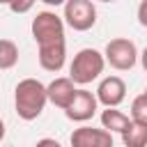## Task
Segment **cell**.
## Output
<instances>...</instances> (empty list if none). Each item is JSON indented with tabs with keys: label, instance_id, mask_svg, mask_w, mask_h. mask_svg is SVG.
Wrapping results in <instances>:
<instances>
[{
	"label": "cell",
	"instance_id": "obj_16",
	"mask_svg": "<svg viewBox=\"0 0 147 147\" xmlns=\"http://www.w3.org/2000/svg\"><path fill=\"white\" fill-rule=\"evenodd\" d=\"M136 14H138V23H140L142 28H147V0H140Z\"/></svg>",
	"mask_w": 147,
	"mask_h": 147
},
{
	"label": "cell",
	"instance_id": "obj_5",
	"mask_svg": "<svg viewBox=\"0 0 147 147\" xmlns=\"http://www.w3.org/2000/svg\"><path fill=\"white\" fill-rule=\"evenodd\" d=\"M64 23L76 32H87L96 23V7L92 0H67L64 2Z\"/></svg>",
	"mask_w": 147,
	"mask_h": 147
},
{
	"label": "cell",
	"instance_id": "obj_9",
	"mask_svg": "<svg viewBox=\"0 0 147 147\" xmlns=\"http://www.w3.org/2000/svg\"><path fill=\"white\" fill-rule=\"evenodd\" d=\"M37 57H39L41 69L57 74V71L64 67V60H67V44H64V41L41 44V46H39V55H37Z\"/></svg>",
	"mask_w": 147,
	"mask_h": 147
},
{
	"label": "cell",
	"instance_id": "obj_2",
	"mask_svg": "<svg viewBox=\"0 0 147 147\" xmlns=\"http://www.w3.org/2000/svg\"><path fill=\"white\" fill-rule=\"evenodd\" d=\"M103 67H106L103 53H99L96 48H80L69 64V78L76 85H87L103 74Z\"/></svg>",
	"mask_w": 147,
	"mask_h": 147
},
{
	"label": "cell",
	"instance_id": "obj_6",
	"mask_svg": "<svg viewBox=\"0 0 147 147\" xmlns=\"http://www.w3.org/2000/svg\"><path fill=\"white\" fill-rule=\"evenodd\" d=\"M96 106H99L96 94H92L90 90H76L71 103L64 108V115L71 122H87L96 113Z\"/></svg>",
	"mask_w": 147,
	"mask_h": 147
},
{
	"label": "cell",
	"instance_id": "obj_7",
	"mask_svg": "<svg viewBox=\"0 0 147 147\" xmlns=\"http://www.w3.org/2000/svg\"><path fill=\"white\" fill-rule=\"evenodd\" d=\"M69 142L71 147H113V133L108 129L80 126V129H74Z\"/></svg>",
	"mask_w": 147,
	"mask_h": 147
},
{
	"label": "cell",
	"instance_id": "obj_23",
	"mask_svg": "<svg viewBox=\"0 0 147 147\" xmlns=\"http://www.w3.org/2000/svg\"><path fill=\"white\" fill-rule=\"evenodd\" d=\"M145 92H147V87H145Z\"/></svg>",
	"mask_w": 147,
	"mask_h": 147
},
{
	"label": "cell",
	"instance_id": "obj_11",
	"mask_svg": "<svg viewBox=\"0 0 147 147\" xmlns=\"http://www.w3.org/2000/svg\"><path fill=\"white\" fill-rule=\"evenodd\" d=\"M101 124H103V129H108L110 133L115 131V133H124L131 124H133V119L129 117V115H124L122 110H117V108H106L103 113H101Z\"/></svg>",
	"mask_w": 147,
	"mask_h": 147
},
{
	"label": "cell",
	"instance_id": "obj_15",
	"mask_svg": "<svg viewBox=\"0 0 147 147\" xmlns=\"http://www.w3.org/2000/svg\"><path fill=\"white\" fill-rule=\"evenodd\" d=\"M34 2L37 0H9V9L14 11V14H28L32 7H34Z\"/></svg>",
	"mask_w": 147,
	"mask_h": 147
},
{
	"label": "cell",
	"instance_id": "obj_12",
	"mask_svg": "<svg viewBox=\"0 0 147 147\" xmlns=\"http://www.w3.org/2000/svg\"><path fill=\"white\" fill-rule=\"evenodd\" d=\"M124 147H147V126L133 122L124 133H122Z\"/></svg>",
	"mask_w": 147,
	"mask_h": 147
},
{
	"label": "cell",
	"instance_id": "obj_1",
	"mask_svg": "<svg viewBox=\"0 0 147 147\" xmlns=\"http://www.w3.org/2000/svg\"><path fill=\"white\" fill-rule=\"evenodd\" d=\"M48 103V92H46V85L37 78H23L16 83V90H14V108H16V115L25 122H32L37 119L44 108Z\"/></svg>",
	"mask_w": 147,
	"mask_h": 147
},
{
	"label": "cell",
	"instance_id": "obj_19",
	"mask_svg": "<svg viewBox=\"0 0 147 147\" xmlns=\"http://www.w3.org/2000/svg\"><path fill=\"white\" fill-rule=\"evenodd\" d=\"M44 5H51V7H60V5H64L67 0H41Z\"/></svg>",
	"mask_w": 147,
	"mask_h": 147
},
{
	"label": "cell",
	"instance_id": "obj_22",
	"mask_svg": "<svg viewBox=\"0 0 147 147\" xmlns=\"http://www.w3.org/2000/svg\"><path fill=\"white\" fill-rule=\"evenodd\" d=\"M0 5H9V0H0Z\"/></svg>",
	"mask_w": 147,
	"mask_h": 147
},
{
	"label": "cell",
	"instance_id": "obj_14",
	"mask_svg": "<svg viewBox=\"0 0 147 147\" xmlns=\"http://www.w3.org/2000/svg\"><path fill=\"white\" fill-rule=\"evenodd\" d=\"M131 119L147 126V92L138 94V96L131 101Z\"/></svg>",
	"mask_w": 147,
	"mask_h": 147
},
{
	"label": "cell",
	"instance_id": "obj_3",
	"mask_svg": "<svg viewBox=\"0 0 147 147\" xmlns=\"http://www.w3.org/2000/svg\"><path fill=\"white\" fill-rule=\"evenodd\" d=\"M32 37L37 46L41 44H53V41H64V18H60L55 11H39L32 18Z\"/></svg>",
	"mask_w": 147,
	"mask_h": 147
},
{
	"label": "cell",
	"instance_id": "obj_13",
	"mask_svg": "<svg viewBox=\"0 0 147 147\" xmlns=\"http://www.w3.org/2000/svg\"><path fill=\"white\" fill-rule=\"evenodd\" d=\"M18 62V46L11 39H0V71L14 69Z\"/></svg>",
	"mask_w": 147,
	"mask_h": 147
},
{
	"label": "cell",
	"instance_id": "obj_17",
	"mask_svg": "<svg viewBox=\"0 0 147 147\" xmlns=\"http://www.w3.org/2000/svg\"><path fill=\"white\" fill-rule=\"evenodd\" d=\"M34 147H62V145L57 140H53V138H41V140H37Z\"/></svg>",
	"mask_w": 147,
	"mask_h": 147
},
{
	"label": "cell",
	"instance_id": "obj_18",
	"mask_svg": "<svg viewBox=\"0 0 147 147\" xmlns=\"http://www.w3.org/2000/svg\"><path fill=\"white\" fill-rule=\"evenodd\" d=\"M140 64H142V69L147 71V46L142 48V53H140Z\"/></svg>",
	"mask_w": 147,
	"mask_h": 147
},
{
	"label": "cell",
	"instance_id": "obj_20",
	"mask_svg": "<svg viewBox=\"0 0 147 147\" xmlns=\"http://www.w3.org/2000/svg\"><path fill=\"white\" fill-rule=\"evenodd\" d=\"M2 138H5V122L0 119V142H2Z\"/></svg>",
	"mask_w": 147,
	"mask_h": 147
},
{
	"label": "cell",
	"instance_id": "obj_21",
	"mask_svg": "<svg viewBox=\"0 0 147 147\" xmlns=\"http://www.w3.org/2000/svg\"><path fill=\"white\" fill-rule=\"evenodd\" d=\"M99 2H117V0H99Z\"/></svg>",
	"mask_w": 147,
	"mask_h": 147
},
{
	"label": "cell",
	"instance_id": "obj_8",
	"mask_svg": "<svg viewBox=\"0 0 147 147\" xmlns=\"http://www.w3.org/2000/svg\"><path fill=\"white\" fill-rule=\"evenodd\" d=\"M96 99L106 108H117L126 99V83L119 76H106L96 87Z\"/></svg>",
	"mask_w": 147,
	"mask_h": 147
},
{
	"label": "cell",
	"instance_id": "obj_10",
	"mask_svg": "<svg viewBox=\"0 0 147 147\" xmlns=\"http://www.w3.org/2000/svg\"><path fill=\"white\" fill-rule=\"evenodd\" d=\"M76 83L67 76H60V78H55V80H51L48 85H46V92H48V101L53 103V106H57V108H67L69 103H71V99H74V94H76V87H74Z\"/></svg>",
	"mask_w": 147,
	"mask_h": 147
},
{
	"label": "cell",
	"instance_id": "obj_4",
	"mask_svg": "<svg viewBox=\"0 0 147 147\" xmlns=\"http://www.w3.org/2000/svg\"><path fill=\"white\" fill-rule=\"evenodd\" d=\"M103 57H106V62H108L113 69H117V71H129V69L136 67V62H138L140 55H138V48H136V44H133L131 39H126V37H115V39H110V41L106 44Z\"/></svg>",
	"mask_w": 147,
	"mask_h": 147
}]
</instances>
